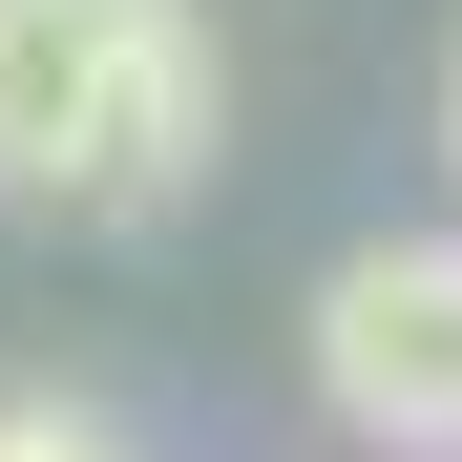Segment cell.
<instances>
[{"instance_id":"cell-1","label":"cell","mask_w":462,"mask_h":462,"mask_svg":"<svg viewBox=\"0 0 462 462\" xmlns=\"http://www.w3.org/2000/svg\"><path fill=\"white\" fill-rule=\"evenodd\" d=\"M210 169V22L189 0H0V189L147 231Z\"/></svg>"},{"instance_id":"cell-4","label":"cell","mask_w":462,"mask_h":462,"mask_svg":"<svg viewBox=\"0 0 462 462\" xmlns=\"http://www.w3.org/2000/svg\"><path fill=\"white\" fill-rule=\"evenodd\" d=\"M441 147H462V63H441Z\"/></svg>"},{"instance_id":"cell-2","label":"cell","mask_w":462,"mask_h":462,"mask_svg":"<svg viewBox=\"0 0 462 462\" xmlns=\"http://www.w3.org/2000/svg\"><path fill=\"white\" fill-rule=\"evenodd\" d=\"M316 378L357 441H462V231H378L316 294Z\"/></svg>"},{"instance_id":"cell-3","label":"cell","mask_w":462,"mask_h":462,"mask_svg":"<svg viewBox=\"0 0 462 462\" xmlns=\"http://www.w3.org/2000/svg\"><path fill=\"white\" fill-rule=\"evenodd\" d=\"M0 462H126L106 420H63V400H0Z\"/></svg>"}]
</instances>
